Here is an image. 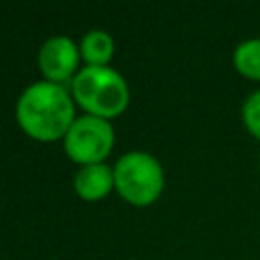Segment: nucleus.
Here are the masks:
<instances>
[{
	"label": "nucleus",
	"instance_id": "9",
	"mask_svg": "<svg viewBox=\"0 0 260 260\" xmlns=\"http://www.w3.org/2000/svg\"><path fill=\"white\" fill-rule=\"evenodd\" d=\"M242 120L250 134L260 138V89L252 91L242 106Z\"/></svg>",
	"mask_w": 260,
	"mask_h": 260
},
{
	"label": "nucleus",
	"instance_id": "3",
	"mask_svg": "<svg viewBox=\"0 0 260 260\" xmlns=\"http://www.w3.org/2000/svg\"><path fill=\"white\" fill-rule=\"evenodd\" d=\"M114 189L132 205H150L165 189L162 165L144 150L124 152L114 162Z\"/></svg>",
	"mask_w": 260,
	"mask_h": 260
},
{
	"label": "nucleus",
	"instance_id": "5",
	"mask_svg": "<svg viewBox=\"0 0 260 260\" xmlns=\"http://www.w3.org/2000/svg\"><path fill=\"white\" fill-rule=\"evenodd\" d=\"M81 61L79 53V43H75L71 37L65 35H55L49 37L41 49H39V69L43 77L51 83L65 85L67 81L77 75Z\"/></svg>",
	"mask_w": 260,
	"mask_h": 260
},
{
	"label": "nucleus",
	"instance_id": "6",
	"mask_svg": "<svg viewBox=\"0 0 260 260\" xmlns=\"http://www.w3.org/2000/svg\"><path fill=\"white\" fill-rule=\"evenodd\" d=\"M73 189L83 201H100L114 189V167L106 162L83 165L73 177Z\"/></svg>",
	"mask_w": 260,
	"mask_h": 260
},
{
	"label": "nucleus",
	"instance_id": "8",
	"mask_svg": "<svg viewBox=\"0 0 260 260\" xmlns=\"http://www.w3.org/2000/svg\"><path fill=\"white\" fill-rule=\"evenodd\" d=\"M234 67L250 79H260V39L242 41L234 49Z\"/></svg>",
	"mask_w": 260,
	"mask_h": 260
},
{
	"label": "nucleus",
	"instance_id": "4",
	"mask_svg": "<svg viewBox=\"0 0 260 260\" xmlns=\"http://www.w3.org/2000/svg\"><path fill=\"white\" fill-rule=\"evenodd\" d=\"M116 132L110 120L81 114L73 120L67 134L63 136V150L73 162L83 167L104 162L112 152Z\"/></svg>",
	"mask_w": 260,
	"mask_h": 260
},
{
	"label": "nucleus",
	"instance_id": "1",
	"mask_svg": "<svg viewBox=\"0 0 260 260\" xmlns=\"http://www.w3.org/2000/svg\"><path fill=\"white\" fill-rule=\"evenodd\" d=\"M14 116L20 130L41 142L63 138L77 118L71 91L47 79L32 81L22 89L16 100Z\"/></svg>",
	"mask_w": 260,
	"mask_h": 260
},
{
	"label": "nucleus",
	"instance_id": "2",
	"mask_svg": "<svg viewBox=\"0 0 260 260\" xmlns=\"http://www.w3.org/2000/svg\"><path fill=\"white\" fill-rule=\"evenodd\" d=\"M71 98L85 114L112 120L130 104L128 81L110 65H83L71 79Z\"/></svg>",
	"mask_w": 260,
	"mask_h": 260
},
{
	"label": "nucleus",
	"instance_id": "7",
	"mask_svg": "<svg viewBox=\"0 0 260 260\" xmlns=\"http://www.w3.org/2000/svg\"><path fill=\"white\" fill-rule=\"evenodd\" d=\"M114 51H116L114 37L104 28H91L79 41L81 61L85 65H91V67L110 65V61L114 57Z\"/></svg>",
	"mask_w": 260,
	"mask_h": 260
}]
</instances>
